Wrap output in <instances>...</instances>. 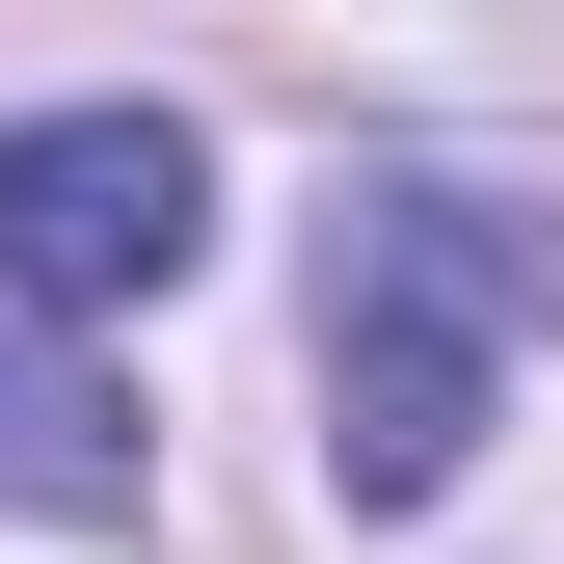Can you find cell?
<instances>
[{
	"mask_svg": "<svg viewBox=\"0 0 564 564\" xmlns=\"http://www.w3.org/2000/svg\"><path fill=\"white\" fill-rule=\"evenodd\" d=\"M188 242H216L188 108H28V134H0V296H28V323H134Z\"/></svg>",
	"mask_w": 564,
	"mask_h": 564,
	"instance_id": "2",
	"label": "cell"
},
{
	"mask_svg": "<svg viewBox=\"0 0 564 564\" xmlns=\"http://www.w3.org/2000/svg\"><path fill=\"white\" fill-rule=\"evenodd\" d=\"M0 511H134V403L82 349H0Z\"/></svg>",
	"mask_w": 564,
	"mask_h": 564,
	"instance_id": "3",
	"label": "cell"
},
{
	"mask_svg": "<svg viewBox=\"0 0 564 564\" xmlns=\"http://www.w3.org/2000/svg\"><path fill=\"white\" fill-rule=\"evenodd\" d=\"M538 323H564V216L538 188H457V162L323 188V484L349 511H431Z\"/></svg>",
	"mask_w": 564,
	"mask_h": 564,
	"instance_id": "1",
	"label": "cell"
}]
</instances>
